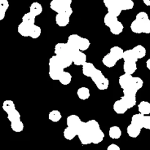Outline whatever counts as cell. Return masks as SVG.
<instances>
[{
    "label": "cell",
    "mask_w": 150,
    "mask_h": 150,
    "mask_svg": "<svg viewBox=\"0 0 150 150\" xmlns=\"http://www.w3.org/2000/svg\"><path fill=\"white\" fill-rule=\"evenodd\" d=\"M104 4L108 9V13L118 18L122 13L120 7V0H104Z\"/></svg>",
    "instance_id": "cell-1"
},
{
    "label": "cell",
    "mask_w": 150,
    "mask_h": 150,
    "mask_svg": "<svg viewBox=\"0 0 150 150\" xmlns=\"http://www.w3.org/2000/svg\"><path fill=\"white\" fill-rule=\"evenodd\" d=\"M71 4L72 0H53L50 3V8L59 14L65 7H71Z\"/></svg>",
    "instance_id": "cell-2"
},
{
    "label": "cell",
    "mask_w": 150,
    "mask_h": 150,
    "mask_svg": "<svg viewBox=\"0 0 150 150\" xmlns=\"http://www.w3.org/2000/svg\"><path fill=\"white\" fill-rule=\"evenodd\" d=\"M67 49H68V45L67 43L59 42L54 47V53H55V55L62 57V56L67 55Z\"/></svg>",
    "instance_id": "cell-3"
},
{
    "label": "cell",
    "mask_w": 150,
    "mask_h": 150,
    "mask_svg": "<svg viewBox=\"0 0 150 150\" xmlns=\"http://www.w3.org/2000/svg\"><path fill=\"white\" fill-rule=\"evenodd\" d=\"M133 79V76H130V75L125 74V73L124 75H122L120 77V79H119V83H120L122 89H124L125 88L130 86L131 84Z\"/></svg>",
    "instance_id": "cell-4"
},
{
    "label": "cell",
    "mask_w": 150,
    "mask_h": 150,
    "mask_svg": "<svg viewBox=\"0 0 150 150\" xmlns=\"http://www.w3.org/2000/svg\"><path fill=\"white\" fill-rule=\"evenodd\" d=\"M96 69V67L92 62H86L82 66V73L83 76L91 78Z\"/></svg>",
    "instance_id": "cell-5"
},
{
    "label": "cell",
    "mask_w": 150,
    "mask_h": 150,
    "mask_svg": "<svg viewBox=\"0 0 150 150\" xmlns=\"http://www.w3.org/2000/svg\"><path fill=\"white\" fill-rule=\"evenodd\" d=\"M113 108H114V111L118 114H125L128 110L127 107L126 106L125 104L122 102L121 99L114 103V105H113Z\"/></svg>",
    "instance_id": "cell-6"
},
{
    "label": "cell",
    "mask_w": 150,
    "mask_h": 150,
    "mask_svg": "<svg viewBox=\"0 0 150 150\" xmlns=\"http://www.w3.org/2000/svg\"><path fill=\"white\" fill-rule=\"evenodd\" d=\"M123 59L125 62H137L139 59L136 56L135 53L133 52V49L126 50L124 52L123 55Z\"/></svg>",
    "instance_id": "cell-7"
},
{
    "label": "cell",
    "mask_w": 150,
    "mask_h": 150,
    "mask_svg": "<svg viewBox=\"0 0 150 150\" xmlns=\"http://www.w3.org/2000/svg\"><path fill=\"white\" fill-rule=\"evenodd\" d=\"M124 52L122 48H121L119 46H114L110 49L109 54L115 59L117 61L123 59V55H124Z\"/></svg>",
    "instance_id": "cell-8"
},
{
    "label": "cell",
    "mask_w": 150,
    "mask_h": 150,
    "mask_svg": "<svg viewBox=\"0 0 150 150\" xmlns=\"http://www.w3.org/2000/svg\"><path fill=\"white\" fill-rule=\"evenodd\" d=\"M144 120V116L142 115V114H134L131 118V125L142 129L143 128Z\"/></svg>",
    "instance_id": "cell-9"
},
{
    "label": "cell",
    "mask_w": 150,
    "mask_h": 150,
    "mask_svg": "<svg viewBox=\"0 0 150 150\" xmlns=\"http://www.w3.org/2000/svg\"><path fill=\"white\" fill-rule=\"evenodd\" d=\"M64 72V69L62 67H56V68H49V75L50 78L54 81L59 80L62 74Z\"/></svg>",
    "instance_id": "cell-10"
},
{
    "label": "cell",
    "mask_w": 150,
    "mask_h": 150,
    "mask_svg": "<svg viewBox=\"0 0 150 150\" xmlns=\"http://www.w3.org/2000/svg\"><path fill=\"white\" fill-rule=\"evenodd\" d=\"M139 114L144 116H149L150 114V103L147 101H142L138 105Z\"/></svg>",
    "instance_id": "cell-11"
},
{
    "label": "cell",
    "mask_w": 150,
    "mask_h": 150,
    "mask_svg": "<svg viewBox=\"0 0 150 150\" xmlns=\"http://www.w3.org/2000/svg\"><path fill=\"white\" fill-rule=\"evenodd\" d=\"M137 64L136 62H124L123 64V70L125 73L127 75H132L137 70Z\"/></svg>",
    "instance_id": "cell-12"
},
{
    "label": "cell",
    "mask_w": 150,
    "mask_h": 150,
    "mask_svg": "<svg viewBox=\"0 0 150 150\" xmlns=\"http://www.w3.org/2000/svg\"><path fill=\"white\" fill-rule=\"evenodd\" d=\"M31 27L28 25L25 24L24 23L21 22L20 24L18 26V33L21 35L22 37H30V32H31Z\"/></svg>",
    "instance_id": "cell-13"
},
{
    "label": "cell",
    "mask_w": 150,
    "mask_h": 150,
    "mask_svg": "<svg viewBox=\"0 0 150 150\" xmlns=\"http://www.w3.org/2000/svg\"><path fill=\"white\" fill-rule=\"evenodd\" d=\"M81 122V120H80L79 116L76 115V114H72L70 115L67 118V127H71V128L74 129L79 123Z\"/></svg>",
    "instance_id": "cell-14"
},
{
    "label": "cell",
    "mask_w": 150,
    "mask_h": 150,
    "mask_svg": "<svg viewBox=\"0 0 150 150\" xmlns=\"http://www.w3.org/2000/svg\"><path fill=\"white\" fill-rule=\"evenodd\" d=\"M86 127H87V130L90 134L95 133L98 130H100V125L96 120H91L89 121L86 122Z\"/></svg>",
    "instance_id": "cell-15"
},
{
    "label": "cell",
    "mask_w": 150,
    "mask_h": 150,
    "mask_svg": "<svg viewBox=\"0 0 150 150\" xmlns=\"http://www.w3.org/2000/svg\"><path fill=\"white\" fill-rule=\"evenodd\" d=\"M109 137L112 139H119L122 136V130L118 126H112L108 130Z\"/></svg>",
    "instance_id": "cell-16"
},
{
    "label": "cell",
    "mask_w": 150,
    "mask_h": 150,
    "mask_svg": "<svg viewBox=\"0 0 150 150\" xmlns=\"http://www.w3.org/2000/svg\"><path fill=\"white\" fill-rule=\"evenodd\" d=\"M56 23L60 27H64L67 26L70 22V18L62 14H57L56 16Z\"/></svg>",
    "instance_id": "cell-17"
},
{
    "label": "cell",
    "mask_w": 150,
    "mask_h": 150,
    "mask_svg": "<svg viewBox=\"0 0 150 150\" xmlns=\"http://www.w3.org/2000/svg\"><path fill=\"white\" fill-rule=\"evenodd\" d=\"M91 137H92V144H98L101 143L103 141L105 135H104V133L100 129V130H98L95 133L91 134Z\"/></svg>",
    "instance_id": "cell-18"
},
{
    "label": "cell",
    "mask_w": 150,
    "mask_h": 150,
    "mask_svg": "<svg viewBox=\"0 0 150 150\" xmlns=\"http://www.w3.org/2000/svg\"><path fill=\"white\" fill-rule=\"evenodd\" d=\"M86 62H87L86 55L82 51H80L73 59V64L76 66H83Z\"/></svg>",
    "instance_id": "cell-19"
},
{
    "label": "cell",
    "mask_w": 150,
    "mask_h": 150,
    "mask_svg": "<svg viewBox=\"0 0 150 150\" xmlns=\"http://www.w3.org/2000/svg\"><path fill=\"white\" fill-rule=\"evenodd\" d=\"M102 62L103 64L105 67H108V68L114 67L117 62V60H116L110 54H106V55L103 58Z\"/></svg>",
    "instance_id": "cell-20"
},
{
    "label": "cell",
    "mask_w": 150,
    "mask_h": 150,
    "mask_svg": "<svg viewBox=\"0 0 150 150\" xmlns=\"http://www.w3.org/2000/svg\"><path fill=\"white\" fill-rule=\"evenodd\" d=\"M77 95L80 100H86L90 97V90L87 87L82 86L77 90Z\"/></svg>",
    "instance_id": "cell-21"
},
{
    "label": "cell",
    "mask_w": 150,
    "mask_h": 150,
    "mask_svg": "<svg viewBox=\"0 0 150 150\" xmlns=\"http://www.w3.org/2000/svg\"><path fill=\"white\" fill-rule=\"evenodd\" d=\"M121 100L125 104L128 109L133 108L136 105V101H137L136 100V97L125 96V95H123L121 98Z\"/></svg>",
    "instance_id": "cell-22"
},
{
    "label": "cell",
    "mask_w": 150,
    "mask_h": 150,
    "mask_svg": "<svg viewBox=\"0 0 150 150\" xmlns=\"http://www.w3.org/2000/svg\"><path fill=\"white\" fill-rule=\"evenodd\" d=\"M142 129L133 125H129L127 127V133L130 137L131 138H137L140 135Z\"/></svg>",
    "instance_id": "cell-23"
},
{
    "label": "cell",
    "mask_w": 150,
    "mask_h": 150,
    "mask_svg": "<svg viewBox=\"0 0 150 150\" xmlns=\"http://www.w3.org/2000/svg\"><path fill=\"white\" fill-rule=\"evenodd\" d=\"M81 40V37H80L78 35H76V34H73V35H70L68 37L67 43V45H70V46L78 47L79 48Z\"/></svg>",
    "instance_id": "cell-24"
},
{
    "label": "cell",
    "mask_w": 150,
    "mask_h": 150,
    "mask_svg": "<svg viewBox=\"0 0 150 150\" xmlns=\"http://www.w3.org/2000/svg\"><path fill=\"white\" fill-rule=\"evenodd\" d=\"M29 13L37 17L42 13V6L38 2H33L29 8Z\"/></svg>",
    "instance_id": "cell-25"
},
{
    "label": "cell",
    "mask_w": 150,
    "mask_h": 150,
    "mask_svg": "<svg viewBox=\"0 0 150 150\" xmlns=\"http://www.w3.org/2000/svg\"><path fill=\"white\" fill-rule=\"evenodd\" d=\"M117 21H118V18L113 16V15L110 14V13H107V14L104 16L103 22L105 24V26H108V27H111V26H112L113 25L115 24Z\"/></svg>",
    "instance_id": "cell-26"
},
{
    "label": "cell",
    "mask_w": 150,
    "mask_h": 150,
    "mask_svg": "<svg viewBox=\"0 0 150 150\" xmlns=\"http://www.w3.org/2000/svg\"><path fill=\"white\" fill-rule=\"evenodd\" d=\"M2 108L7 114L13 112L16 109V105H15L14 102L10 100H7L4 101L2 104Z\"/></svg>",
    "instance_id": "cell-27"
},
{
    "label": "cell",
    "mask_w": 150,
    "mask_h": 150,
    "mask_svg": "<svg viewBox=\"0 0 150 150\" xmlns=\"http://www.w3.org/2000/svg\"><path fill=\"white\" fill-rule=\"evenodd\" d=\"M143 27L144 24L143 23H140L138 21L134 20L130 24V29L133 33L136 34H141L143 33Z\"/></svg>",
    "instance_id": "cell-28"
},
{
    "label": "cell",
    "mask_w": 150,
    "mask_h": 150,
    "mask_svg": "<svg viewBox=\"0 0 150 150\" xmlns=\"http://www.w3.org/2000/svg\"><path fill=\"white\" fill-rule=\"evenodd\" d=\"M133 52L135 53L136 56L137 57V58L139 59H142L146 56V50L143 45H138L136 46H135L133 48Z\"/></svg>",
    "instance_id": "cell-29"
},
{
    "label": "cell",
    "mask_w": 150,
    "mask_h": 150,
    "mask_svg": "<svg viewBox=\"0 0 150 150\" xmlns=\"http://www.w3.org/2000/svg\"><path fill=\"white\" fill-rule=\"evenodd\" d=\"M35 16H33L32 13H27L22 17V22L24 23L25 24L28 25L29 26H32L35 25Z\"/></svg>",
    "instance_id": "cell-30"
},
{
    "label": "cell",
    "mask_w": 150,
    "mask_h": 150,
    "mask_svg": "<svg viewBox=\"0 0 150 150\" xmlns=\"http://www.w3.org/2000/svg\"><path fill=\"white\" fill-rule=\"evenodd\" d=\"M110 32L114 35H119L123 32V29H124V26H123L122 23L120 21H117V23L114 25H113L111 27L109 28Z\"/></svg>",
    "instance_id": "cell-31"
},
{
    "label": "cell",
    "mask_w": 150,
    "mask_h": 150,
    "mask_svg": "<svg viewBox=\"0 0 150 150\" xmlns=\"http://www.w3.org/2000/svg\"><path fill=\"white\" fill-rule=\"evenodd\" d=\"M79 140H80L81 143L83 145H88L92 144V137H91V134L89 132H86V133H81V134L78 136Z\"/></svg>",
    "instance_id": "cell-32"
},
{
    "label": "cell",
    "mask_w": 150,
    "mask_h": 150,
    "mask_svg": "<svg viewBox=\"0 0 150 150\" xmlns=\"http://www.w3.org/2000/svg\"><path fill=\"white\" fill-rule=\"evenodd\" d=\"M63 136H64V139H66L67 140L71 141L73 140L76 136H78V135L74 129L71 128V127H67L64 129V132H63Z\"/></svg>",
    "instance_id": "cell-33"
},
{
    "label": "cell",
    "mask_w": 150,
    "mask_h": 150,
    "mask_svg": "<svg viewBox=\"0 0 150 150\" xmlns=\"http://www.w3.org/2000/svg\"><path fill=\"white\" fill-rule=\"evenodd\" d=\"M120 7L122 11L131 10L134 7V2L132 0H120Z\"/></svg>",
    "instance_id": "cell-34"
},
{
    "label": "cell",
    "mask_w": 150,
    "mask_h": 150,
    "mask_svg": "<svg viewBox=\"0 0 150 150\" xmlns=\"http://www.w3.org/2000/svg\"><path fill=\"white\" fill-rule=\"evenodd\" d=\"M9 8V2L7 0L0 1V20H3L5 16L6 12Z\"/></svg>",
    "instance_id": "cell-35"
},
{
    "label": "cell",
    "mask_w": 150,
    "mask_h": 150,
    "mask_svg": "<svg viewBox=\"0 0 150 150\" xmlns=\"http://www.w3.org/2000/svg\"><path fill=\"white\" fill-rule=\"evenodd\" d=\"M59 81V82L62 84L64 85V86L70 84V82H71L72 81L71 74H70V73H68V72L64 71L62 73V74L61 77H60Z\"/></svg>",
    "instance_id": "cell-36"
},
{
    "label": "cell",
    "mask_w": 150,
    "mask_h": 150,
    "mask_svg": "<svg viewBox=\"0 0 150 150\" xmlns=\"http://www.w3.org/2000/svg\"><path fill=\"white\" fill-rule=\"evenodd\" d=\"M48 64H49V68H56V67H62V68L59 57L57 55H54L51 57Z\"/></svg>",
    "instance_id": "cell-37"
},
{
    "label": "cell",
    "mask_w": 150,
    "mask_h": 150,
    "mask_svg": "<svg viewBox=\"0 0 150 150\" xmlns=\"http://www.w3.org/2000/svg\"><path fill=\"white\" fill-rule=\"evenodd\" d=\"M48 119L53 122H58L61 120L62 114L58 110H53L48 114Z\"/></svg>",
    "instance_id": "cell-38"
},
{
    "label": "cell",
    "mask_w": 150,
    "mask_h": 150,
    "mask_svg": "<svg viewBox=\"0 0 150 150\" xmlns=\"http://www.w3.org/2000/svg\"><path fill=\"white\" fill-rule=\"evenodd\" d=\"M59 57L60 59L62 67L63 69L67 68V67H70V66L73 63V59H72L69 56L64 55V56H62V57Z\"/></svg>",
    "instance_id": "cell-39"
},
{
    "label": "cell",
    "mask_w": 150,
    "mask_h": 150,
    "mask_svg": "<svg viewBox=\"0 0 150 150\" xmlns=\"http://www.w3.org/2000/svg\"><path fill=\"white\" fill-rule=\"evenodd\" d=\"M104 78H105V76H104L103 73H102L101 70H98V69H96V70L94 72L92 76H91V79H92V81L95 83H98V82L100 81L101 80H103Z\"/></svg>",
    "instance_id": "cell-40"
},
{
    "label": "cell",
    "mask_w": 150,
    "mask_h": 150,
    "mask_svg": "<svg viewBox=\"0 0 150 150\" xmlns=\"http://www.w3.org/2000/svg\"><path fill=\"white\" fill-rule=\"evenodd\" d=\"M138 90L133 86L130 84L127 87L123 89V94L125 96H130V97H136V94H137Z\"/></svg>",
    "instance_id": "cell-41"
},
{
    "label": "cell",
    "mask_w": 150,
    "mask_h": 150,
    "mask_svg": "<svg viewBox=\"0 0 150 150\" xmlns=\"http://www.w3.org/2000/svg\"><path fill=\"white\" fill-rule=\"evenodd\" d=\"M41 35V28L38 25H34L31 27L30 38L32 39H37L39 38Z\"/></svg>",
    "instance_id": "cell-42"
},
{
    "label": "cell",
    "mask_w": 150,
    "mask_h": 150,
    "mask_svg": "<svg viewBox=\"0 0 150 150\" xmlns=\"http://www.w3.org/2000/svg\"><path fill=\"white\" fill-rule=\"evenodd\" d=\"M10 127H11V129L14 132H16V133H20V132H22L23 130V128H24V125H23V123L22 122L21 120L17 122H12L11 125H10Z\"/></svg>",
    "instance_id": "cell-43"
},
{
    "label": "cell",
    "mask_w": 150,
    "mask_h": 150,
    "mask_svg": "<svg viewBox=\"0 0 150 150\" xmlns=\"http://www.w3.org/2000/svg\"><path fill=\"white\" fill-rule=\"evenodd\" d=\"M97 88H98L99 90H105L108 88L109 86V80H108L107 78H104L103 80H101L100 81H99L98 83H95Z\"/></svg>",
    "instance_id": "cell-44"
},
{
    "label": "cell",
    "mask_w": 150,
    "mask_h": 150,
    "mask_svg": "<svg viewBox=\"0 0 150 150\" xmlns=\"http://www.w3.org/2000/svg\"><path fill=\"white\" fill-rule=\"evenodd\" d=\"M90 45V41H89L87 38H81V40L79 46V50H80V51H82V52L84 51H86V50L89 48Z\"/></svg>",
    "instance_id": "cell-45"
},
{
    "label": "cell",
    "mask_w": 150,
    "mask_h": 150,
    "mask_svg": "<svg viewBox=\"0 0 150 150\" xmlns=\"http://www.w3.org/2000/svg\"><path fill=\"white\" fill-rule=\"evenodd\" d=\"M7 119L11 123L19 121V120H21V114L17 110H15L13 112L7 114Z\"/></svg>",
    "instance_id": "cell-46"
},
{
    "label": "cell",
    "mask_w": 150,
    "mask_h": 150,
    "mask_svg": "<svg viewBox=\"0 0 150 150\" xmlns=\"http://www.w3.org/2000/svg\"><path fill=\"white\" fill-rule=\"evenodd\" d=\"M136 20L139 21L140 23L144 24L145 23H146V22L149 21V16H148L147 13H145V12H140V13H139L136 15Z\"/></svg>",
    "instance_id": "cell-47"
},
{
    "label": "cell",
    "mask_w": 150,
    "mask_h": 150,
    "mask_svg": "<svg viewBox=\"0 0 150 150\" xmlns=\"http://www.w3.org/2000/svg\"><path fill=\"white\" fill-rule=\"evenodd\" d=\"M131 84L139 91V89H141L143 87L144 81L139 77H133Z\"/></svg>",
    "instance_id": "cell-48"
},
{
    "label": "cell",
    "mask_w": 150,
    "mask_h": 150,
    "mask_svg": "<svg viewBox=\"0 0 150 150\" xmlns=\"http://www.w3.org/2000/svg\"><path fill=\"white\" fill-rule=\"evenodd\" d=\"M73 9H72V7H65V8L63 9V10L61 11V13H59V14L64 15V16L70 18V16H72V14H73Z\"/></svg>",
    "instance_id": "cell-49"
},
{
    "label": "cell",
    "mask_w": 150,
    "mask_h": 150,
    "mask_svg": "<svg viewBox=\"0 0 150 150\" xmlns=\"http://www.w3.org/2000/svg\"><path fill=\"white\" fill-rule=\"evenodd\" d=\"M143 128L150 130V116H144Z\"/></svg>",
    "instance_id": "cell-50"
},
{
    "label": "cell",
    "mask_w": 150,
    "mask_h": 150,
    "mask_svg": "<svg viewBox=\"0 0 150 150\" xmlns=\"http://www.w3.org/2000/svg\"><path fill=\"white\" fill-rule=\"evenodd\" d=\"M143 33L150 34V20L144 24Z\"/></svg>",
    "instance_id": "cell-51"
},
{
    "label": "cell",
    "mask_w": 150,
    "mask_h": 150,
    "mask_svg": "<svg viewBox=\"0 0 150 150\" xmlns=\"http://www.w3.org/2000/svg\"><path fill=\"white\" fill-rule=\"evenodd\" d=\"M107 150H121L120 146L115 144H111L107 148Z\"/></svg>",
    "instance_id": "cell-52"
},
{
    "label": "cell",
    "mask_w": 150,
    "mask_h": 150,
    "mask_svg": "<svg viewBox=\"0 0 150 150\" xmlns=\"http://www.w3.org/2000/svg\"><path fill=\"white\" fill-rule=\"evenodd\" d=\"M143 2L144 3L145 5L150 6V0H144Z\"/></svg>",
    "instance_id": "cell-53"
},
{
    "label": "cell",
    "mask_w": 150,
    "mask_h": 150,
    "mask_svg": "<svg viewBox=\"0 0 150 150\" xmlns=\"http://www.w3.org/2000/svg\"><path fill=\"white\" fill-rule=\"evenodd\" d=\"M146 67H147L148 70H150V58L146 61Z\"/></svg>",
    "instance_id": "cell-54"
}]
</instances>
